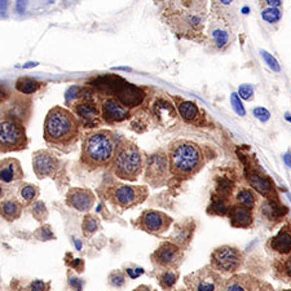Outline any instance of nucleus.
Masks as SVG:
<instances>
[{
  "label": "nucleus",
  "mask_w": 291,
  "mask_h": 291,
  "mask_svg": "<svg viewBox=\"0 0 291 291\" xmlns=\"http://www.w3.org/2000/svg\"><path fill=\"white\" fill-rule=\"evenodd\" d=\"M260 282L251 276L238 274L223 283L222 291H258Z\"/></svg>",
  "instance_id": "22"
},
{
  "label": "nucleus",
  "mask_w": 291,
  "mask_h": 291,
  "mask_svg": "<svg viewBox=\"0 0 291 291\" xmlns=\"http://www.w3.org/2000/svg\"><path fill=\"white\" fill-rule=\"evenodd\" d=\"M236 199H237L238 204H242V206L250 208V210L254 208L256 202V197L255 194H254V192H252L251 189H246V188H245V189H241L240 192L237 193Z\"/></svg>",
  "instance_id": "32"
},
{
  "label": "nucleus",
  "mask_w": 291,
  "mask_h": 291,
  "mask_svg": "<svg viewBox=\"0 0 291 291\" xmlns=\"http://www.w3.org/2000/svg\"><path fill=\"white\" fill-rule=\"evenodd\" d=\"M101 114L104 120L109 123H117V122H123L129 117V110L119 100L109 97L102 101Z\"/></svg>",
  "instance_id": "15"
},
{
  "label": "nucleus",
  "mask_w": 291,
  "mask_h": 291,
  "mask_svg": "<svg viewBox=\"0 0 291 291\" xmlns=\"http://www.w3.org/2000/svg\"><path fill=\"white\" fill-rule=\"evenodd\" d=\"M177 110H179L180 117L183 118L185 122H188V123H192V122H194V120L199 117L198 106L192 101H181L180 104L177 105Z\"/></svg>",
  "instance_id": "27"
},
{
  "label": "nucleus",
  "mask_w": 291,
  "mask_h": 291,
  "mask_svg": "<svg viewBox=\"0 0 291 291\" xmlns=\"http://www.w3.org/2000/svg\"><path fill=\"white\" fill-rule=\"evenodd\" d=\"M179 291H185V290H179Z\"/></svg>",
  "instance_id": "53"
},
{
  "label": "nucleus",
  "mask_w": 291,
  "mask_h": 291,
  "mask_svg": "<svg viewBox=\"0 0 291 291\" xmlns=\"http://www.w3.org/2000/svg\"><path fill=\"white\" fill-rule=\"evenodd\" d=\"M261 212L269 220H278L287 212V208L279 204L277 199H267L261 204Z\"/></svg>",
  "instance_id": "26"
},
{
  "label": "nucleus",
  "mask_w": 291,
  "mask_h": 291,
  "mask_svg": "<svg viewBox=\"0 0 291 291\" xmlns=\"http://www.w3.org/2000/svg\"><path fill=\"white\" fill-rule=\"evenodd\" d=\"M7 6H8V0H2V15H6Z\"/></svg>",
  "instance_id": "49"
},
{
  "label": "nucleus",
  "mask_w": 291,
  "mask_h": 291,
  "mask_svg": "<svg viewBox=\"0 0 291 291\" xmlns=\"http://www.w3.org/2000/svg\"><path fill=\"white\" fill-rule=\"evenodd\" d=\"M65 201L69 207L75 208L81 212H87L93 207L96 197L90 189H86V188H71L66 193Z\"/></svg>",
  "instance_id": "14"
},
{
  "label": "nucleus",
  "mask_w": 291,
  "mask_h": 291,
  "mask_svg": "<svg viewBox=\"0 0 291 291\" xmlns=\"http://www.w3.org/2000/svg\"><path fill=\"white\" fill-rule=\"evenodd\" d=\"M232 26L225 25L223 22L212 20L210 24V43L219 51H223L231 44L232 42Z\"/></svg>",
  "instance_id": "17"
},
{
  "label": "nucleus",
  "mask_w": 291,
  "mask_h": 291,
  "mask_svg": "<svg viewBox=\"0 0 291 291\" xmlns=\"http://www.w3.org/2000/svg\"><path fill=\"white\" fill-rule=\"evenodd\" d=\"M270 247L278 254L287 255L291 252V231L290 228H283L270 240Z\"/></svg>",
  "instance_id": "24"
},
{
  "label": "nucleus",
  "mask_w": 291,
  "mask_h": 291,
  "mask_svg": "<svg viewBox=\"0 0 291 291\" xmlns=\"http://www.w3.org/2000/svg\"><path fill=\"white\" fill-rule=\"evenodd\" d=\"M246 179L247 181H249L250 186H251L255 192H258L259 194H261L267 199H277V194L276 190H274L273 184H272V181H270L267 176H263V175L256 171H251L247 172Z\"/></svg>",
  "instance_id": "19"
},
{
  "label": "nucleus",
  "mask_w": 291,
  "mask_h": 291,
  "mask_svg": "<svg viewBox=\"0 0 291 291\" xmlns=\"http://www.w3.org/2000/svg\"><path fill=\"white\" fill-rule=\"evenodd\" d=\"M184 259V252L179 245L174 242H163L152 254V260L163 269H176Z\"/></svg>",
  "instance_id": "12"
},
{
  "label": "nucleus",
  "mask_w": 291,
  "mask_h": 291,
  "mask_svg": "<svg viewBox=\"0 0 291 291\" xmlns=\"http://www.w3.org/2000/svg\"><path fill=\"white\" fill-rule=\"evenodd\" d=\"M33 215L38 222H44L48 217V211L42 201H36L33 206Z\"/></svg>",
  "instance_id": "36"
},
{
  "label": "nucleus",
  "mask_w": 291,
  "mask_h": 291,
  "mask_svg": "<svg viewBox=\"0 0 291 291\" xmlns=\"http://www.w3.org/2000/svg\"><path fill=\"white\" fill-rule=\"evenodd\" d=\"M22 204L21 202L16 198L6 199L2 202V216L7 222H15L22 213Z\"/></svg>",
  "instance_id": "25"
},
{
  "label": "nucleus",
  "mask_w": 291,
  "mask_h": 291,
  "mask_svg": "<svg viewBox=\"0 0 291 291\" xmlns=\"http://www.w3.org/2000/svg\"><path fill=\"white\" fill-rule=\"evenodd\" d=\"M109 281H110L111 285L115 286V287H120V286H123L124 283H126V277H124V274L122 273V272L115 270V272H113V273L110 274Z\"/></svg>",
  "instance_id": "39"
},
{
  "label": "nucleus",
  "mask_w": 291,
  "mask_h": 291,
  "mask_svg": "<svg viewBox=\"0 0 291 291\" xmlns=\"http://www.w3.org/2000/svg\"><path fill=\"white\" fill-rule=\"evenodd\" d=\"M211 16L215 21L223 22L232 26L236 17L233 0H212L211 3Z\"/></svg>",
  "instance_id": "21"
},
{
  "label": "nucleus",
  "mask_w": 291,
  "mask_h": 291,
  "mask_svg": "<svg viewBox=\"0 0 291 291\" xmlns=\"http://www.w3.org/2000/svg\"><path fill=\"white\" fill-rule=\"evenodd\" d=\"M286 119H287L288 122H290V123H291V117H290V114H286Z\"/></svg>",
  "instance_id": "52"
},
{
  "label": "nucleus",
  "mask_w": 291,
  "mask_h": 291,
  "mask_svg": "<svg viewBox=\"0 0 291 291\" xmlns=\"http://www.w3.org/2000/svg\"><path fill=\"white\" fill-rule=\"evenodd\" d=\"M261 18L268 24H277L282 18V11H281V8L261 9Z\"/></svg>",
  "instance_id": "34"
},
{
  "label": "nucleus",
  "mask_w": 291,
  "mask_h": 291,
  "mask_svg": "<svg viewBox=\"0 0 291 291\" xmlns=\"http://www.w3.org/2000/svg\"><path fill=\"white\" fill-rule=\"evenodd\" d=\"M81 90L82 88L78 87V86H72V87H70L69 90H67V92L65 93V100H66L67 105H70V104L77 99V96H78V93Z\"/></svg>",
  "instance_id": "43"
},
{
  "label": "nucleus",
  "mask_w": 291,
  "mask_h": 291,
  "mask_svg": "<svg viewBox=\"0 0 291 291\" xmlns=\"http://www.w3.org/2000/svg\"><path fill=\"white\" fill-rule=\"evenodd\" d=\"M231 207L227 203V198L224 197H213L212 202L208 206V213H213V215H220V216H224L225 213H228Z\"/></svg>",
  "instance_id": "30"
},
{
  "label": "nucleus",
  "mask_w": 291,
  "mask_h": 291,
  "mask_svg": "<svg viewBox=\"0 0 291 291\" xmlns=\"http://www.w3.org/2000/svg\"><path fill=\"white\" fill-rule=\"evenodd\" d=\"M21 163L16 158H4L0 162V180L2 184H11L24 179Z\"/></svg>",
  "instance_id": "20"
},
{
  "label": "nucleus",
  "mask_w": 291,
  "mask_h": 291,
  "mask_svg": "<svg viewBox=\"0 0 291 291\" xmlns=\"http://www.w3.org/2000/svg\"><path fill=\"white\" fill-rule=\"evenodd\" d=\"M231 224L236 228H249L252 225V211L242 204H234L228 212Z\"/></svg>",
  "instance_id": "23"
},
{
  "label": "nucleus",
  "mask_w": 291,
  "mask_h": 291,
  "mask_svg": "<svg viewBox=\"0 0 291 291\" xmlns=\"http://www.w3.org/2000/svg\"><path fill=\"white\" fill-rule=\"evenodd\" d=\"M170 171L176 180H188L198 174L204 165L201 147L188 140L172 142L168 150Z\"/></svg>",
  "instance_id": "3"
},
{
  "label": "nucleus",
  "mask_w": 291,
  "mask_h": 291,
  "mask_svg": "<svg viewBox=\"0 0 291 291\" xmlns=\"http://www.w3.org/2000/svg\"><path fill=\"white\" fill-rule=\"evenodd\" d=\"M113 172L120 180L136 181L144 168V158L137 145L128 140L118 144L113 161Z\"/></svg>",
  "instance_id": "5"
},
{
  "label": "nucleus",
  "mask_w": 291,
  "mask_h": 291,
  "mask_svg": "<svg viewBox=\"0 0 291 291\" xmlns=\"http://www.w3.org/2000/svg\"><path fill=\"white\" fill-rule=\"evenodd\" d=\"M260 54H261V57L264 58L265 63H267L268 67H269V69H272V70H273V71H276V72L281 71V67H279V63L277 62V60L273 57V56H272V54L268 53V52L264 51V49H263V51H260Z\"/></svg>",
  "instance_id": "37"
},
{
  "label": "nucleus",
  "mask_w": 291,
  "mask_h": 291,
  "mask_svg": "<svg viewBox=\"0 0 291 291\" xmlns=\"http://www.w3.org/2000/svg\"><path fill=\"white\" fill-rule=\"evenodd\" d=\"M38 236H39L40 241L53 240V233H52L49 227H42V228H39V234H38Z\"/></svg>",
  "instance_id": "45"
},
{
  "label": "nucleus",
  "mask_w": 291,
  "mask_h": 291,
  "mask_svg": "<svg viewBox=\"0 0 291 291\" xmlns=\"http://www.w3.org/2000/svg\"><path fill=\"white\" fill-rule=\"evenodd\" d=\"M27 148V136L25 127L18 122L4 119L0 123V152L11 153Z\"/></svg>",
  "instance_id": "7"
},
{
  "label": "nucleus",
  "mask_w": 291,
  "mask_h": 291,
  "mask_svg": "<svg viewBox=\"0 0 291 291\" xmlns=\"http://www.w3.org/2000/svg\"><path fill=\"white\" fill-rule=\"evenodd\" d=\"M153 111L161 126L171 127L176 124L179 115H177L176 109L172 105V102L168 101L167 99H163V97L157 99L153 105Z\"/></svg>",
  "instance_id": "16"
},
{
  "label": "nucleus",
  "mask_w": 291,
  "mask_h": 291,
  "mask_svg": "<svg viewBox=\"0 0 291 291\" xmlns=\"http://www.w3.org/2000/svg\"><path fill=\"white\" fill-rule=\"evenodd\" d=\"M49 290V283L44 282V281H40V279H35L29 286V291H48Z\"/></svg>",
  "instance_id": "41"
},
{
  "label": "nucleus",
  "mask_w": 291,
  "mask_h": 291,
  "mask_svg": "<svg viewBox=\"0 0 291 291\" xmlns=\"http://www.w3.org/2000/svg\"><path fill=\"white\" fill-rule=\"evenodd\" d=\"M238 95L242 97L243 100H250L254 99V88L250 86V84H241L240 88H238Z\"/></svg>",
  "instance_id": "40"
},
{
  "label": "nucleus",
  "mask_w": 291,
  "mask_h": 291,
  "mask_svg": "<svg viewBox=\"0 0 291 291\" xmlns=\"http://www.w3.org/2000/svg\"><path fill=\"white\" fill-rule=\"evenodd\" d=\"M135 291H153V290H152V288H150V287H148V286L142 285V286H138V287L136 288Z\"/></svg>",
  "instance_id": "50"
},
{
  "label": "nucleus",
  "mask_w": 291,
  "mask_h": 291,
  "mask_svg": "<svg viewBox=\"0 0 291 291\" xmlns=\"http://www.w3.org/2000/svg\"><path fill=\"white\" fill-rule=\"evenodd\" d=\"M170 161L165 152H157L148 157L145 166V181L152 188H161L168 181Z\"/></svg>",
  "instance_id": "8"
},
{
  "label": "nucleus",
  "mask_w": 291,
  "mask_h": 291,
  "mask_svg": "<svg viewBox=\"0 0 291 291\" xmlns=\"http://www.w3.org/2000/svg\"><path fill=\"white\" fill-rule=\"evenodd\" d=\"M177 279H179V273L175 272L174 269L163 270L162 273L158 276L159 285L163 290H170V288L174 287L175 283L177 282Z\"/></svg>",
  "instance_id": "29"
},
{
  "label": "nucleus",
  "mask_w": 291,
  "mask_h": 291,
  "mask_svg": "<svg viewBox=\"0 0 291 291\" xmlns=\"http://www.w3.org/2000/svg\"><path fill=\"white\" fill-rule=\"evenodd\" d=\"M231 104H232V108H233V110L236 111L238 115L243 117V115L246 114V110H245V108H243L240 96H238V93H232L231 95Z\"/></svg>",
  "instance_id": "38"
},
{
  "label": "nucleus",
  "mask_w": 291,
  "mask_h": 291,
  "mask_svg": "<svg viewBox=\"0 0 291 291\" xmlns=\"http://www.w3.org/2000/svg\"><path fill=\"white\" fill-rule=\"evenodd\" d=\"M252 113H254L256 119H259L260 122H267L270 118V113L265 108H255Z\"/></svg>",
  "instance_id": "44"
},
{
  "label": "nucleus",
  "mask_w": 291,
  "mask_h": 291,
  "mask_svg": "<svg viewBox=\"0 0 291 291\" xmlns=\"http://www.w3.org/2000/svg\"><path fill=\"white\" fill-rule=\"evenodd\" d=\"M242 264V255L236 247L222 246L211 254V267L222 273H233Z\"/></svg>",
  "instance_id": "11"
},
{
  "label": "nucleus",
  "mask_w": 291,
  "mask_h": 291,
  "mask_svg": "<svg viewBox=\"0 0 291 291\" xmlns=\"http://www.w3.org/2000/svg\"><path fill=\"white\" fill-rule=\"evenodd\" d=\"M161 16L176 35L202 42L207 21V0H156Z\"/></svg>",
  "instance_id": "1"
},
{
  "label": "nucleus",
  "mask_w": 291,
  "mask_h": 291,
  "mask_svg": "<svg viewBox=\"0 0 291 291\" xmlns=\"http://www.w3.org/2000/svg\"><path fill=\"white\" fill-rule=\"evenodd\" d=\"M38 65V62H29L27 65H24V69H27V67H33V66H36Z\"/></svg>",
  "instance_id": "51"
},
{
  "label": "nucleus",
  "mask_w": 291,
  "mask_h": 291,
  "mask_svg": "<svg viewBox=\"0 0 291 291\" xmlns=\"http://www.w3.org/2000/svg\"><path fill=\"white\" fill-rule=\"evenodd\" d=\"M149 195L147 186H135L117 184L106 189V198L111 203L123 210H128L141 204Z\"/></svg>",
  "instance_id": "6"
},
{
  "label": "nucleus",
  "mask_w": 291,
  "mask_h": 291,
  "mask_svg": "<svg viewBox=\"0 0 291 291\" xmlns=\"http://www.w3.org/2000/svg\"><path fill=\"white\" fill-rule=\"evenodd\" d=\"M217 194L220 197H224V198H228L229 195L233 192V183L228 179H220L219 183H217Z\"/></svg>",
  "instance_id": "35"
},
{
  "label": "nucleus",
  "mask_w": 291,
  "mask_h": 291,
  "mask_svg": "<svg viewBox=\"0 0 291 291\" xmlns=\"http://www.w3.org/2000/svg\"><path fill=\"white\" fill-rule=\"evenodd\" d=\"M283 268H285V272L288 274V276H291V256L287 259V260L285 261V264H283Z\"/></svg>",
  "instance_id": "47"
},
{
  "label": "nucleus",
  "mask_w": 291,
  "mask_h": 291,
  "mask_svg": "<svg viewBox=\"0 0 291 291\" xmlns=\"http://www.w3.org/2000/svg\"><path fill=\"white\" fill-rule=\"evenodd\" d=\"M26 4H27V0H17V4H16V7H17V12L24 13L25 8H26Z\"/></svg>",
  "instance_id": "46"
},
{
  "label": "nucleus",
  "mask_w": 291,
  "mask_h": 291,
  "mask_svg": "<svg viewBox=\"0 0 291 291\" xmlns=\"http://www.w3.org/2000/svg\"><path fill=\"white\" fill-rule=\"evenodd\" d=\"M82 229H83V234L86 237H91L100 229L99 219L93 215H86L82 223Z\"/></svg>",
  "instance_id": "31"
},
{
  "label": "nucleus",
  "mask_w": 291,
  "mask_h": 291,
  "mask_svg": "<svg viewBox=\"0 0 291 291\" xmlns=\"http://www.w3.org/2000/svg\"><path fill=\"white\" fill-rule=\"evenodd\" d=\"M43 135L48 144L69 147L78 140L79 120L67 109L54 106L45 117Z\"/></svg>",
  "instance_id": "4"
},
{
  "label": "nucleus",
  "mask_w": 291,
  "mask_h": 291,
  "mask_svg": "<svg viewBox=\"0 0 291 291\" xmlns=\"http://www.w3.org/2000/svg\"><path fill=\"white\" fill-rule=\"evenodd\" d=\"M258 3L261 9L281 8V6H282V0H258Z\"/></svg>",
  "instance_id": "42"
},
{
  "label": "nucleus",
  "mask_w": 291,
  "mask_h": 291,
  "mask_svg": "<svg viewBox=\"0 0 291 291\" xmlns=\"http://www.w3.org/2000/svg\"><path fill=\"white\" fill-rule=\"evenodd\" d=\"M172 217L167 213L158 210H145L137 217L135 225L138 229L147 232L153 236H161L170 229L172 224Z\"/></svg>",
  "instance_id": "10"
},
{
  "label": "nucleus",
  "mask_w": 291,
  "mask_h": 291,
  "mask_svg": "<svg viewBox=\"0 0 291 291\" xmlns=\"http://www.w3.org/2000/svg\"><path fill=\"white\" fill-rule=\"evenodd\" d=\"M21 197L27 204L34 203L39 197V188L33 184H25L21 186Z\"/></svg>",
  "instance_id": "33"
},
{
  "label": "nucleus",
  "mask_w": 291,
  "mask_h": 291,
  "mask_svg": "<svg viewBox=\"0 0 291 291\" xmlns=\"http://www.w3.org/2000/svg\"><path fill=\"white\" fill-rule=\"evenodd\" d=\"M60 168V161L51 150H38L33 154V170L38 179L53 177Z\"/></svg>",
  "instance_id": "13"
},
{
  "label": "nucleus",
  "mask_w": 291,
  "mask_h": 291,
  "mask_svg": "<svg viewBox=\"0 0 291 291\" xmlns=\"http://www.w3.org/2000/svg\"><path fill=\"white\" fill-rule=\"evenodd\" d=\"M220 281V276L212 267H203L194 270L184 278L189 291H217L222 285Z\"/></svg>",
  "instance_id": "9"
},
{
  "label": "nucleus",
  "mask_w": 291,
  "mask_h": 291,
  "mask_svg": "<svg viewBox=\"0 0 291 291\" xmlns=\"http://www.w3.org/2000/svg\"><path fill=\"white\" fill-rule=\"evenodd\" d=\"M40 87H42V83L31 78H20L16 82V90L21 95H33V93L38 92Z\"/></svg>",
  "instance_id": "28"
},
{
  "label": "nucleus",
  "mask_w": 291,
  "mask_h": 291,
  "mask_svg": "<svg viewBox=\"0 0 291 291\" xmlns=\"http://www.w3.org/2000/svg\"><path fill=\"white\" fill-rule=\"evenodd\" d=\"M283 161H285L286 166H287L288 168H291V153H286L285 156H283Z\"/></svg>",
  "instance_id": "48"
},
{
  "label": "nucleus",
  "mask_w": 291,
  "mask_h": 291,
  "mask_svg": "<svg viewBox=\"0 0 291 291\" xmlns=\"http://www.w3.org/2000/svg\"><path fill=\"white\" fill-rule=\"evenodd\" d=\"M74 110L75 114L78 115L82 123L84 124V127H95L101 122L99 109L95 105V102L91 101L90 99H86L78 104H75Z\"/></svg>",
  "instance_id": "18"
},
{
  "label": "nucleus",
  "mask_w": 291,
  "mask_h": 291,
  "mask_svg": "<svg viewBox=\"0 0 291 291\" xmlns=\"http://www.w3.org/2000/svg\"><path fill=\"white\" fill-rule=\"evenodd\" d=\"M117 148L115 135L111 131L100 129L88 133L82 144V163L90 170L109 167L113 165Z\"/></svg>",
  "instance_id": "2"
},
{
  "label": "nucleus",
  "mask_w": 291,
  "mask_h": 291,
  "mask_svg": "<svg viewBox=\"0 0 291 291\" xmlns=\"http://www.w3.org/2000/svg\"><path fill=\"white\" fill-rule=\"evenodd\" d=\"M287 291H291V290H287Z\"/></svg>",
  "instance_id": "54"
}]
</instances>
